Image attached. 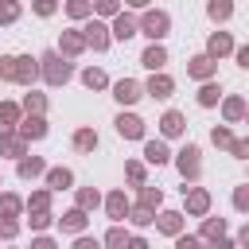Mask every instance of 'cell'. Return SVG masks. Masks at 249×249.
I'll use <instances>...</instances> for the list:
<instances>
[{
  "label": "cell",
  "instance_id": "6da1fadb",
  "mask_svg": "<svg viewBox=\"0 0 249 249\" xmlns=\"http://www.w3.org/2000/svg\"><path fill=\"white\" fill-rule=\"evenodd\" d=\"M0 78H12V82H31V78H35V62H31V58L12 54V58H4V62H0Z\"/></svg>",
  "mask_w": 249,
  "mask_h": 249
},
{
  "label": "cell",
  "instance_id": "7a4b0ae2",
  "mask_svg": "<svg viewBox=\"0 0 249 249\" xmlns=\"http://www.w3.org/2000/svg\"><path fill=\"white\" fill-rule=\"evenodd\" d=\"M39 62H43V74H47V82H51V86H62V82L70 78V66H66L58 54H43Z\"/></svg>",
  "mask_w": 249,
  "mask_h": 249
},
{
  "label": "cell",
  "instance_id": "3957f363",
  "mask_svg": "<svg viewBox=\"0 0 249 249\" xmlns=\"http://www.w3.org/2000/svg\"><path fill=\"white\" fill-rule=\"evenodd\" d=\"M144 35H152V39L167 35V16H163V12H148V16H144Z\"/></svg>",
  "mask_w": 249,
  "mask_h": 249
},
{
  "label": "cell",
  "instance_id": "277c9868",
  "mask_svg": "<svg viewBox=\"0 0 249 249\" xmlns=\"http://www.w3.org/2000/svg\"><path fill=\"white\" fill-rule=\"evenodd\" d=\"M117 132L128 136V140H136V136L144 132V124H140V117H124V113H121V117H117Z\"/></svg>",
  "mask_w": 249,
  "mask_h": 249
},
{
  "label": "cell",
  "instance_id": "5b68a950",
  "mask_svg": "<svg viewBox=\"0 0 249 249\" xmlns=\"http://www.w3.org/2000/svg\"><path fill=\"white\" fill-rule=\"evenodd\" d=\"M179 171L191 175V179L198 175V148H183V152H179Z\"/></svg>",
  "mask_w": 249,
  "mask_h": 249
},
{
  "label": "cell",
  "instance_id": "8992f818",
  "mask_svg": "<svg viewBox=\"0 0 249 249\" xmlns=\"http://www.w3.org/2000/svg\"><path fill=\"white\" fill-rule=\"evenodd\" d=\"M86 43H89L93 51H101V47L109 43V35H105V27H101V23H89V27H86Z\"/></svg>",
  "mask_w": 249,
  "mask_h": 249
},
{
  "label": "cell",
  "instance_id": "52a82bcc",
  "mask_svg": "<svg viewBox=\"0 0 249 249\" xmlns=\"http://www.w3.org/2000/svg\"><path fill=\"white\" fill-rule=\"evenodd\" d=\"M136 97H140V86H136V82H128V78H124V82H117V101L132 105Z\"/></svg>",
  "mask_w": 249,
  "mask_h": 249
},
{
  "label": "cell",
  "instance_id": "ba28073f",
  "mask_svg": "<svg viewBox=\"0 0 249 249\" xmlns=\"http://www.w3.org/2000/svg\"><path fill=\"white\" fill-rule=\"evenodd\" d=\"M113 35H117V39H128V35H136V19H132V16H117V27H113Z\"/></svg>",
  "mask_w": 249,
  "mask_h": 249
},
{
  "label": "cell",
  "instance_id": "9c48e42d",
  "mask_svg": "<svg viewBox=\"0 0 249 249\" xmlns=\"http://www.w3.org/2000/svg\"><path fill=\"white\" fill-rule=\"evenodd\" d=\"M140 62H144V66H148V70H156V66H163V62H167V54H163V47H148V51H144V58H140Z\"/></svg>",
  "mask_w": 249,
  "mask_h": 249
},
{
  "label": "cell",
  "instance_id": "30bf717a",
  "mask_svg": "<svg viewBox=\"0 0 249 249\" xmlns=\"http://www.w3.org/2000/svg\"><path fill=\"white\" fill-rule=\"evenodd\" d=\"M62 230H70V233H82V230H86V214H82V210H70V214L62 218Z\"/></svg>",
  "mask_w": 249,
  "mask_h": 249
},
{
  "label": "cell",
  "instance_id": "8fae6325",
  "mask_svg": "<svg viewBox=\"0 0 249 249\" xmlns=\"http://www.w3.org/2000/svg\"><path fill=\"white\" fill-rule=\"evenodd\" d=\"M148 93L167 97V93H171V78H163V74H160V78H152V82H148Z\"/></svg>",
  "mask_w": 249,
  "mask_h": 249
},
{
  "label": "cell",
  "instance_id": "7c38bea8",
  "mask_svg": "<svg viewBox=\"0 0 249 249\" xmlns=\"http://www.w3.org/2000/svg\"><path fill=\"white\" fill-rule=\"evenodd\" d=\"M163 132H167V136H179V132H183V117H179V113H167V117H163Z\"/></svg>",
  "mask_w": 249,
  "mask_h": 249
},
{
  "label": "cell",
  "instance_id": "4fadbf2b",
  "mask_svg": "<svg viewBox=\"0 0 249 249\" xmlns=\"http://www.w3.org/2000/svg\"><path fill=\"white\" fill-rule=\"evenodd\" d=\"M144 156H148V160H152V163H163V160H167V148H163V144H160V140H152V144H148V148H144Z\"/></svg>",
  "mask_w": 249,
  "mask_h": 249
},
{
  "label": "cell",
  "instance_id": "5bb4252c",
  "mask_svg": "<svg viewBox=\"0 0 249 249\" xmlns=\"http://www.w3.org/2000/svg\"><path fill=\"white\" fill-rule=\"evenodd\" d=\"M206 206H210V198H206V191H195V195L187 198V210H195V214H202Z\"/></svg>",
  "mask_w": 249,
  "mask_h": 249
},
{
  "label": "cell",
  "instance_id": "9a60e30c",
  "mask_svg": "<svg viewBox=\"0 0 249 249\" xmlns=\"http://www.w3.org/2000/svg\"><path fill=\"white\" fill-rule=\"evenodd\" d=\"M210 70H214V62H210V58H206V54H202V58H195V62H191V74H195V78H206V74H210Z\"/></svg>",
  "mask_w": 249,
  "mask_h": 249
},
{
  "label": "cell",
  "instance_id": "2e32d148",
  "mask_svg": "<svg viewBox=\"0 0 249 249\" xmlns=\"http://www.w3.org/2000/svg\"><path fill=\"white\" fill-rule=\"evenodd\" d=\"M62 51H66V54H78V51H82V35H74V31L62 35Z\"/></svg>",
  "mask_w": 249,
  "mask_h": 249
},
{
  "label": "cell",
  "instance_id": "e0dca14e",
  "mask_svg": "<svg viewBox=\"0 0 249 249\" xmlns=\"http://www.w3.org/2000/svg\"><path fill=\"white\" fill-rule=\"evenodd\" d=\"M226 51H230V35H222V31H218V35L210 39V54H226Z\"/></svg>",
  "mask_w": 249,
  "mask_h": 249
},
{
  "label": "cell",
  "instance_id": "ac0fdd59",
  "mask_svg": "<svg viewBox=\"0 0 249 249\" xmlns=\"http://www.w3.org/2000/svg\"><path fill=\"white\" fill-rule=\"evenodd\" d=\"M74 144H78V148H82V152H89V148H93V144H97V136H93V132H89V128H82V132H78V136H74Z\"/></svg>",
  "mask_w": 249,
  "mask_h": 249
},
{
  "label": "cell",
  "instance_id": "d6986e66",
  "mask_svg": "<svg viewBox=\"0 0 249 249\" xmlns=\"http://www.w3.org/2000/svg\"><path fill=\"white\" fill-rule=\"evenodd\" d=\"M82 78H86V86H89V89H101V86H105V74H101V70H86Z\"/></svg>",
  "mask_w": 249,
  "mask_h": 249
},
{
  "label": "cell",
  "instance_id": "ffe728a7",
  "mask_svg": "<svg viewBox=\"0 0 249 249\" xmlns=\"http://www.w3.org/2000/svg\"><path fill=\"white\" fill-rule=\"evenodd\" d=\"M43 132H47V124H43L39 117H31V121L23 124V136H43Z\"/></svg>",
  "mask_w": 249,
  "mask_h": 249
},
{
  "label": "cell",
  "instance_id": "44dd1931",
  "mask_svg": "<svg viewBox=\"0 0 249 249\" xmlns=\"http://www.w3.org/2000/svg\"><path fill=\"white\" fill-rule=\"evenodd\" d=\"M39 171H43V160H35V156L19 163V175H39Z\"/></svg>",
  "mask_w": 249,
  "mask_h": 249
},
{
  "label": "cell",
  "instance_id": "7402d4cb",
  "mask_svg": "<svg viewBox=\"0 0 249 249\" xmlns=\"http://www.w3.org/2000/svg\"><path fill=\"white\" fill-rule=\"evenodd\" d=\"M47 179H51V187H70V171H66V167H58V171H51Z\"/></svg>",
  "mask_w": 249,
  "mask_h": 249
},
{
  "label": "cell",
  "instance_id": "603a6c76",
  "mask_svg": "<svg viewBox=\"0 0 249 249\" xmlns=\"http://www.w3.org/2000/svg\"><path fill=\"white\" fill-rule=\"evenodd\" d=\"M241 113H245V105H241L237 97H230V101H226V117H230V121H237Z\"/></svg>",
  "mask_w": 249,
  "mask_h": 249
},
{
  "label": "cell",
  "instance_id": "cb8c5ba5",
  "mask_svg": "<svg viewBox=\"0 0 249 249\" xmlns=\"http://www.w3.org/2000/svg\"><path fill=\"white\" fill-rule=\"evenodd\" d=\"M109 214H113V218L124 214V195H109Z\"/></svg>",
  "mask_w": 249,
  "mask_h": 249
},
{
  "label": "cell",
  "instance_id": "d4e9b609",
  "mask_svg": "<svg viewBox=\"0 0 249 249\" xmlns=\"http://www.w3.org/2000/svg\"><path fill=\"white\" fill-rule=\"evenodd\" d=\"M210 16H214V19H226V16H230V0H214V4H210Z\"/></svg>",
  "mask_w": 249,
  "mask_h": 249
},
{
  "label": "cell",
  "instance_id": "484cf974",
  "mask_svg": "<svg viewBox=\"0 0 249 249\" xmlns=\"http://www.w3.org/2000/svg\"><path fill=\"white\" fill-rule=\"evenodd\" d=\"M198 101H202V105H214V101H218V86H202Z\"/></svg>",
  "mask_w": 249,
  "mask_h": 249
},
{
  "label": "cell",
  "instance_id": "4316f807",
  "mask_svg": "<svg viewBox=\"0 0 249 249\" xmlns=\"http://www.w3.org/2000/svg\"><path fill=\"white\" fill-rule=\"evenodd\" d=\"M160 230L175 233V230H179V214H163V218H160Z\"/></svg>",
  "mask_w": 249,
  "mask_h": 249
},
{
  "label": "cell",
  "instance_id": "83f0119b",
  "mask_svg": "<svg viewBox=\"0 0 249 249\" xmlns=\"http://www.w3.org/2000/svg\"><path fill=\"white\" fill-rule=\"evenodd\" d=\"M105 245H109V249H124V233H121V230H109Z\"/></svg>",
  "mask_w": 249,
  "mask_h": 249
},
{
  "label": "cell",
  "instance_id": "f1b7e54d",
  "mask_svg": "<svg viewBox=\"0 0 249 249\" xmlns=\"http://www.w3.org/2000/svg\"><path fill=\"white\" fill-rule=\"evenodd\" d=\"M202 233H206V237H222V218H218V222L210 218V222L202 226Z\"/></svg>",
  "mask_w": 249,
  "mask_h": 249
},
{
  "label": "cell",
  "instance_id": "f546056e",
  "mask_svg": "<svg viewBox=\"0 0 249 249\" xmlns=\"http://www.w3.org/2000/svg\"><path fill=\"white\" fill-rule=\"evenodd\" d=\"M214 144H222V148H230V144H233V136H230L226 128H214Z\"/></svg>",
  "mask_w": 249,
  "mask_h": 249
},
{
  "label": "cell",
  "instance_id": "4dcf8cb0",
  "mask_svg": "<svg viewBox=\"0 0 249 249\" xmlns=\"http://www.w3.org/2000/svg\"><path fill=\"white\" fill-rule=\"evenodd\" d=\"M0 210H4V214H16V210H19V198H12V195L0 198Z\"/></svg>",
  "mask_w": 249,
  "mask_h": 249
},
{
  "label": "cell",
  "instance_id": "1f68e13d",
  "mask_svg": "<svg viewBox=\"0 0 249 249\" xmlns=\"http://www.w3.org/2000/svg\"><path fill=\"white\" fill-rule=\"evenodd\" d=\"M16 16H19V8H16L12 0H8V4H0V19H16Z\"/></svg>",
  "mask_w": 249,
  "mask_h": 249
},
{
  "label": "cell",
  "instance_id": "d6a6232c",
  "mask_svg": "<svg viewBox=\"0 0 249 249\" xmlns=\"http://www.w3.org/2000/svg\"><path fill=\"white\" fill-rule=\"evenodd\" d=\"M12 121H16V109H12V105H4V109H0V128H8Z\"/></svg>",
  "mask_w": 249,
  "mask_h": 249
},
{
  "label": "cell",
  "instance_id": "836d02e7",
  "mask_svg": "<svg viewBox=\"0 0 249 249\" xmlns=\"http://www.w3.org/2000/svg\"><path fill=\"white\" fill-rule=\"evenodd\" d=\"M86 12H89L86 0H70V16H86Z\"/></svg>",
  "mask_w": 249,
  "mask_h": 249
},
{
  "label": "cell",
  "instance_id": "e575fe53",
  "mask_svg": "<svg viewBox=\"0 0 249 249\" xmlns=\"http://www.w3.org/2000/svg\"><path fill=\"white\" fill-rule=\"evenodd\" d=\"M78 202H82V206H97V191H82Z\"/></svg>",
  "mask_w": 249,
  "mask_h": 249
},
{
  "label": "cell",
  "instance_id": "d590c367",
  "mask_svg": "<svg viewBox=\"0 0 249 249\" xmlns=\"http://www.w3.org/2000/svg\"><path fill=\"white\" fill-rule=\"evenodd\" d=\"M144 206H160V191H152V187H144Z\"/></svg>",
  "mask_w": 249,
  "mask_h": 249
},
{
  "label": "cell",
  "instance_id": "8d00e7d4",
  "mask_svg": "<svg viewBox=\"0 0 249 249\" xmlns=\"http://www.w3.org/2000/svg\"><path fill=\"white\" fill-rule=\"evenodd\" d=\"M132 222H136V226H148V222H152V214H148V206H140V210L132 214Z\"/></svg>",
  "mask_w": 249,
  "mask_h": 249
},
{
  "label": "cell",
  "instance_id": "74e56055",
  "mask_svg": "<svg viewBox=\"0 0 249 249\" xmlns=\"http://www.w3.org/2000/svg\"><path fill=\"white\" fill-rule=\"evenodd\" d=\"M230 152H233V156H249V140H233Z\"/></svg>",
  "mask_w": 249,
  "mask_h": 249
},
{
  "label": "cell",
  "instance_id": "f35d334b",
  "mask_svg": "<svg viewBox=\"0 0 249 249\" xmlns=\"http://www.w3.org/2000/svg\"><path fill=\"white\" fill-rule=\"evenodd\" d=\"M35 12H39V16H51V12H54V0H39Z\"/></svg>",
  "mask_w": 249,
  "mask_h": 249
},
{
  "label": "cell",
  "instance_id": "ab89813d",
  "mask_svg": "<svg viewBox=\"0 0 249 249\" xmlns=\"http://www.w3.org/2000/svg\"><path fill=\"white\" fill-rule=\"evenodd\" d=\"M0 148H4V152H8V156H19V144H16V140H4V144H0Z\"/></svg>",
  "mask_w": 249,
  "mask_h": 249
},
{
  "label": "cell",
  "instance_id": "60d3db41",
  "mask_svg": "<svg viewBox=\"0 0 249 249\" xmlns=\"http://www.w3.org/2000/svg\"><path fill=\"white\" fill-rule=\"evenodd\" d=\"M97 8H101V12L109 16V12H117V0H97Z\"/></svg>",
  "mask_w": 249,
  "mask_h": 249
},
{
  "label": "cell",
  "instance_id": "b9f144b4",
  "mask_svg": "<svg viewBox=\"0 0 249 249\" xmlns=\"http://www.w3.org/2000/svg\"><path fill=\"white\" fill-rule=\"evenodd\" d=\"M179 249H198V237H179Z\"/></svg>",
  "mask_w": 249,
  "mask_h": 249
},
{
  "label": "cell",
  "instance_id": "7bdbcfd3",
  "mask_svg": "<svg viewBox=\"0 0 249 249\" xmlns=\"http://www.w3.org/2000/svg\"><path fill=\"white\" fill-rule=\"evenodd\" d=\"M0 233H4V237H12V233H16V222H0Z\"/></svg>",
  "mask_w": 249,
  "mask_h": 249
},
{
  "label": "cell",
  "instance_id": "ee69618b",
  "mask_svg": "<svg viewBox=\"0 0 249 249\" xmlns=\"http://www.w3.org/2000/svg\"><path fill=\"white\" fill-rule=\"evenodd\" d=\"M233 202H237V206L245 210V206H249V191H237V198H233Z\"/></svg>",
  "mask_w": 249,
  "mask_h": 249
},
{
  "label": "cell",
  "instance_id": "f6af8a7d",
  "mask_svg": "<svg viewBox=\"0 0 249 249\" xmlns=\"http://www.w3.org/2000/svg\"><path fill=\"white\" fill-rule=\"evenodd\" d=\"M74 249H97V241H89V237H78V245Z\"/></svg>",
  "mask_w": 249,
  "mask_h": 249
},
{
  "label": "cell",
  "instance_id": "bcb514c9",
  "mask_svg": "<svg viewBox=\"0 0 249 249\" xmlns=\"http://www.w3.org/2000/svg\"><path fill=\"white\" fill-rule=\"evenodd\" d=\"M237 62H241V66H249V47H241V51H237Z\"/></svg>",
  "mask_w": 249,
  "mask_h": 249
},
{
  "label": "cell",
  "instance_id": "7dc6e473",
  "mask_svg": "<svg viewBox=\"0 0 249 249\" xmlns=\"http://www.w3.org/2000/svg\"><path fill=\"white\" fill-rule=\"evenodd\" d=\"M35 249H54V245H51L47 237H39V241H35Z\"/></svg>",
  "mask_w": 249,
  "mask_h": 249
},
{
  "label": "cell",
  "instance_id": "c3c4849f",
  "mask_svg": "<svg viewBox=\"0 0 249 249\" xmlns=\"http://www.w3.org/2000/svg\"><path fill=\"white\" fill-rule=\"evenodd\" d=\"M128 249H148V245H144V241L136 237V241H128Z\"/></svg>",
  "mask_w": 249,
  "mask_h": 249
},
{
  "label": "cell",
  "instance_id": "681fc988",
  "mask_svg": "<svg viewBox=\"0 0 249 249\" xmlns=\"http://www.w3.org/2000/svg\"><path fill=\"white\" fill-rule=\"evenodd\" d=\"M210 249H230V241H222V237H218V241H214Z\"/></svg>",
  "mask_w": 249,
  "mask_h": 249
},
{
  "label": "cell",
  "instance_id": "f907efd6",
  "mask_svg": "<svg viewBox=\"0 0 249 249\" xmlns=\"http://www.w3.org/2000/svg\"><path fill=\"white\" fill-rule=\"evenodd\" d=\"M241 245H249V226H245V230H241Z\"/></svg>",
  "mask_w": 249,
  "mask_h": 249
},
{
  "label": "cell",
  "instance_id": "816d5d0a",
  "mask_svg": "<svg viewBox=\"0 0 249 249\" xmlns=\"http://www.w3.org/2000/svg\"><path fill=\"white\" fill-rule=\"evenodd\" d=\"M128 4H132V8H144V4H148V0H128Z\"/></svg>",
  "mask_w": 249,
  "mask_h": 249
}]
</instances>
